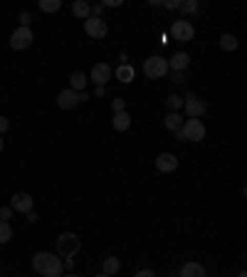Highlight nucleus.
Masks as SVG:
<instances>
[{
	"label": "nucleus",
	"instance_id": "nucleus-1",
	"mask_svg": "<svg viewBox=\"0 0 247 277\" xmlns=\"http://www.w3.org/2000/svg\"><path fill=\"white\" fill-rule=\"evenodd\" d=\"M32 267L42 277H62V270H65L59 255H55V252H35Z\"/></svg>",
	"mask_w": 247,
	"mask_h": 277
},
{
	"label": "nucleus",
	"instance_id": "nucleus-2",
	"mask_svg": "<svg viewBox=\"0 0 247 277\" xmlns=\"http://www.w3.org/2000/svg\"><path fill=\"white\" fill-rule=\"evenodd\" d=\"M79 250H82V240H79L77 233H62V235L57 238V255H59V258L69 260V258H74Z\"/></svg>",
	"mask_w": 247,
	"mask_h": 277
},
{
	"label": "nucleus",
	"instance_id": "nucleus-3",
	"mask_svg": "<svg viewBox=\"0 0 247 277\" xmlns=\"http://www.w3.org/2000/svg\"><path fill=\"white\" fill-rule=\"evenodd\" d=\"M143 74H146L149 80H161V77H166V74H168V60H166V57H158V55L149 57V60L143 62Z\"/></svg>",
	"mask_w": 247,
	"mask_h": 277
},
{
	"label": "nucleus",
	"instance_id": "nucleus-4",
	"mask_svg": "<svg viewBox=\"0 0 247 277\" xmlns=\"http://www.w3.org/2000/svg\"><path fill=\"white\" fill-rule=\"evenodd\" d=\"M180 131H183V138L186 141H203L205 138V124L200 122V119H186L183 126H180Z\"/></svg>",
	"mask_w": 247,
	"mask_h": 277
},
{
	"label": "nucleus",
	"instance_id": "nucleus-5",
	"mask_svg": "<svg viewBox=\"0 0 247 277\" xmlns=\"http://www.w3.org/2000/svg\"><path fill=\"white\" fill-rule=\"evenodd\" d=\"M183 109H186L188 119H200L208 111V102L205 99H198L195 94H188V97L183 99Z\"/></svg>",
	"mask_w": 247,
	"mask_h": 277
},
{
	"label": "nucleus",
	"instance_id": "nucleus-6",
	"mask_svg": "<svg viewBox=\"0 0 247 277\" xmlns=\"http://www.w3.org/2000/svg\"><path fill=\"white\" fill-rule=\"evenodd\" d=\"M84 32H87L89 37H94V40H101V37H107V35H109V25H107L101 17L89 15V17L84 20Z\"/></svg>",
	"mask_w": 247,
	"mask_h": 277
},
{
	"label": "nucleus",
	"instance_id": "nucleus-7",
	"mask_svg": "<svg viewBox=\"0 0 247 277\" xmlns=\"http://www.w3.org/2000/svg\"><path fill=\"white\" fill-rule=\"evenodd\" d=\"M171 35H173V40H178V42H191L195 37V28L188 20H176L173 28H171Z\"/></svg>",
	"mask_w": 247,
	"mask_h": 277
},
{
	"label": "nucleus",
	"instance_id": "nucleus-8",
	"mask_svg": "<svg viewBox=\"0 0 247 277\" xmlns=\"http://www.w3.org/2000/svg\"><path fill=\"white\" fill-rule=\"evenodd\" d=\"M32 40H35L32 30L30 28H17L13 35H10V47H13V50H28L30 45H32Z\"/></svg>",
	"mask_w": 247,
	"mask_h": 277
},
{
	"label": "nucleus",
	"instance_id": "nucleus-9",
	"mask_svg": "<svg viewBox=\"0 0 247 277\" xmlns=\"http://www.w3.org/2000/svg\"><path fill=\"white\" fill-rule=\"evenodd\" d=\"M178 168V156L176 153H161L156 156V171L158 173H173Z\"/></svg>",
	"mask_w": 247,
	"mask_h": 277
},
{
	"label": "nucleus",
	"instance_id": "nucleus-10",
	"mask_svg": "<svg viewBox=\"0 0 247 277\" xmlns=\"http://www.w3.org/2000/svg\"><path fill=\"white\" fill-rule=\"evenodd\" d=\"M32 206H35V201H32L30 193H15L10 198V208H13L15 213H30Z\"/></svg>",
	"mask_w": 247,
	"mask_h": 277
},
{
	"label": "nucleus",
	"instance_id": "nucleus-11",
	"mask_svg": "<svg viewBox=\"0 0 247 277\" xmlns=\"http://www.w3.org/2000/svg\"><path fill=\"white\" fill-rule=\"evenodd\" d=\"M111 74H114V72H111L109 65H107V62H99V65L92 67V82H94L96 87H104V84L111 80Z\"/></svg>",
	"mask_w": 247,
	"mask_h": 277
},
{
	"label": "nucleus",
	"instance_id": "nucleus-12",
	"mask_svg": "<svg viewBox=\"0 0 247 277\" xmlns=\"http://www.w3.org/2000/svg\"><path fill=\"white\" fill-rule=\"evenodd\" d=\"M79 104V94L74 92V89H62L59 94H57V107L59 109H74Z\"/></svg>",
	"mask_w": 247,
	"mask_h": 277
},
{
	"label": "nucleus",
	"instance_id": "nucleus-13",
	"mask_svg": "<svg viewBox=\"0 0 247 277\" xmlns=\"http://www.w3.org/2000/svg\"><path fill=\"white\" fill-rule=\"evenodd\" d=\"M188 67H191V55L188 52H176L168 60V69L171 72H186Z\"/></svg>",
	"mask_w": 247,
	"mask_h": 277
},
{
	"label": "nucleus",
	"instance_id": "nucleus-14",
	"mask_svg": "<svg viewBox=\"0 0 247 277\" xmlns=\"http://www.w3.org/2000/svg\"><path fill=\"white\" fill-rule=\"evenodd\" d=\"M114 74H116V80H119L121 84H131L134 80H136V69L131 67L129 62H121V65L116 67V72H114Z\"/></svg>",
	"mask_w": 247,
	"mask_h": 277
},
{
	"label": "nucleus",
	"instance_id": "nucleus-15",
	"mask_svg": "<svg viewBox=\"0 0 247 277\" xmlns=\"http://www.w3.org/2000/svg\"><path fill=\"white\" fill-rule=\"evenodd\" d=\"M178 277H208V272L200 263H186L183 267H180Z\"/></svg>",
	"mask_w": 247,
	"mask_h": 277
},
{
	"label": "nucleus",
	"instance_id": "nucleus-16",
	"mask_svg": "<svg viewBox=\"0 0 247 277\" xmlns=\"http://www.w3.org/2000/svg\"><path fill=\"white\" fill-rule=\"evenodd\" d=\"M111 124H114V131H126V129L131 126V116H129V111H116L114 119H111Z\"/></svg>",
	"mask_w": 247,
	"mask_h": 277
},
{
	"label": "nucleus",
	"instance_id": "nucleus-17",
	"mask_svg": "<svg viewBox=\"0 0 247 277\" xmlns=\"http://www.w3.org/2000/svg\"><path fill=\"white\" fill-rule=\"evenodd\" d=\"M72 13L77 15V17H82V20H87V17L92 15V5L84 3V0H74V3H72Z\"/></svg>",
	"mask_w": 247,
	"mask_h": 277
},
{
	"label": "nucleus",
	"instance_id": "nucleus-18",
	"mask_svg": "<svg viewBox=\"0 0 247 277\" xmlns=\"http://www.w3.org/2000/svg\"><path fill=\"white\" fill-rule=\"evenodd\" d=\"M163 124H166V129H171V131H178L180 126H183V116H180L178 111H168Z\"/></svg>",
	"mask_w": 247,
	"mask_h": 277
},
{
	"label": "nucleus",
	"instance_id": "nucleus-19",
	"mask_svg": "<svg viewBox=\"0 0 247 277\" xmlns=\"http://www.w3.org/2000/svg\"><path fill=\"white\" fill-rule=\"evenodd\" d=\"M101 267H104V275H116L119 270H121V263H119V258H104V263H101Z\"/></svg>",
	"mask_w": 247,
	"mask_h": 277
},
{
	"label": "nucleus",
	"instance_id": "nucleus-20",
	"mask_svg": "<svg viewBox=\"0 0 247 277\" xmlns=\"http://www.w3.org/2000/svg\"><path fill=\"white\" fill-rule=\"evenodd\" d=\"M69 84H72L69 89H74V92L79 94V92H84V87H87V77H84L82 72H72V77H69Z\"/></svg>",
	"mask_w": 247,
	"mask_h": 277
},
{
	"label": "nucleus",
	"instance_id": "nucleus-21",
	"mask_svg": "<svg viewBox=\"0 0 247 277\" xmlns=\"http://www.w3.org/2000/svg\"><path fill=\"white\" fill-rule=\"evenodd\" d=\"M237 45H240V42H237L235 35H222V37H220V47H222V50H228V52L237 50Z\"/></svg>",
	"mask_w": 247,
	"mask_h": 277
},
{
	"label": "nucleus",
	"instance_id": "nucleus-22",
	"mask_svg": "<svg viewBox=\"0 0 247 277\" xmlns=\"http://www.w3.org/2000/svg\"><path fill=\"white\" fill-rule=\"evenodd\" d=\"M62 8V0H40V10L45 13H57Z\"/></svg>",
	"mask_w": 247,
	"mask_h": 277
},
{
	"label": "nucleus",
	"instance_id": "nucleus-23",
	"mask_svg": "<svg viewBox=\"0 0 247 277\" xmlns=\"http://www.w3.org/2000/svg\"><path fill=\"white\" fill-rule=\"evenodd\" d=\"M10 238H13V228H10V223L0 221V245H5Z\"/></svg>",
	"mask_w": 247,
	"mask_h": 277
},
{
	"label": "nucleus",
	"instance_id": "nucleus-24",
	"mask_svg": "<svg viewBox=\"0 0 247 277\" xmlns=\"http://www.w3.org/2000/svg\"><path fill=\"white\" fill-rule=\"evenodd\" d=\"M178 10L183 15H195V13H198V3H195V0H183Z\"/></svg>",
	"mask_w": 247,
	"mask_h": 277
},
{
	"label": "nucleus",
	"instance_id": "nucleus-25",
	"mask_svg": "<svg viewBox=\"0 0 247 277\" xmlns=\"http://www.w3.org/2000/svg\"><path fill=\"white\" fill-rule=\"evenodd\" d=\"M166 107L171 111H178L180 107H183V97H178V94H171V97L166 99Z\"/></svg>",
	"mask_w": 247,
	"mask_h": 277
},
{
	"label": "nucleus",
	"instance_id": "nucleus-26",
	"mask_svg": "<svg viewBox=\"0 0 247 277\" xmlns=\"http://www.w3.org/2000/svg\"><path fill=\"white\" fill-rule=\"evenodd\" d=\"M186 80H188L186 72H173V74H171V82L173 84H186Z\"/></svg>",
	"mask_w": 247,
	"mask_h": 277
},
{
	"label": "nucleus",
	"instance_id": "nucleus-27",
	"mask_svg": "<svg viewBox=\"0 0 247 277\" xmlns=\"http://www.w3.org/2000/svg\"><path fill=\"white\" fill-rule=\"evenodd\" d=\"M111 107H114V114H116V111H126V102H123L121 97H116L111 102Z\"/></svg>",
	"mask_w": 247,
	"mask_h": 277
},
{
	"label": "nucleus",
	"instance_id": "nucleus-28",
	"mask_svg": "<svg viewBox=\"0 0 247 277\" xmlns=\"http://www.w3.org/2000/svg\"><path fill=\"white\" fill-rule=\"evenodd\" d=\"M10 218H13V208H10V206H8V208H0V221L10 223Z\"/></svg>",
	"mask_w": 247,
	"mask_h": 277
},
{
	"label": "nucleus",
	"instance_id": "nucleus-29",
	"mask_svg": "<svg viewBox=\"0 0 247 277\" xmlns=\"http://www.w3.org/2000/svg\"><path fill=\"white\" fill-rule=\"evenodd\" d=\"M161 5H163V8H168V10H178V8H180V0H163Z\"/></svg>",
	"mask_w": 247,
	"mask_h": 277
},
{
	"label": "nucleus",
	"instance_id": "nucleus-30",
	"mask_svg": "<svg viewBox=\"0 0 247 277\" xmlns=\"http://www.w3.org/2000/svg\"><path fill=\"white\" fill-rule=\"evenodd\" d=\"M30 23H32V15H30V13L20 15V28H30Z\"/></svg>",
	"mask_w": 247,
	"mask_h": 277
},
{
	"label": "nucleus",
	"instance_id": "nucleus-31",
	"mask_svg": "<svg viewBox=\"0 0 247 277\" xmlns=\"http://www.w3.org/2000/svg\"><path fill=\"white\" fill-rule=\"evenodd\" d=\"M8 126H10V122H8L5 116H0V136H3V134L8 131Z\"/></svg>",
	"mask_w": 247,
	"mask_h": 277
},
{
	"label": "nucleus",
	"instance_id": "nucleus-32",
	"mask_svg": "<svg viewBox=\"0 0 247 277\" xmlns=\"http://www.w3.org/2000/svg\"><path fill=\"white\" fill-rule=\"evenodd\" d=\"M134 277H156V275H153V270H138Z\"/></svg>",
	"mask_w": 247,
	"mask_h": 277
},
{
	"label": "nucleus",
	"instance_id": "nucleus-33",
	"mask_svg": "<svg viewBox=\"0 0 247 277\" xmlns=\"http://www.w3.org/2000/svg\"><path fill=\"white\" fill-rule=\"evenodd\" d=\"M101 13H104V5H94V8H92V15H94V17H99Z\"/></svg>",
	"mask_w": 247,
	"mask_h": 277
},
{
	"label": "nucleus",
	"instance_id": "nucleus-34",
	"mask_svg": "<svg viewBox=\"0 0 247 277\" xmlns=\"http://www.w3.org/2000/svg\"><path fill=\"white\" fill-rule=\"evenodd\" d=\"M25 215H28V221H30V223L37 221V213H35V210H30V213H25Z\"/></svg>",
	"mask_w": 247,
	"mask_h": 277
},
{
	"label": "nucleus",
	"instance_id": "nucleus-35",
	"mask_svg": "<svg viewBox=\"0 0 247 277\" xmlns=\"http://www.w3.org/2000/svg\"><path fill=\"white\" fill-rule=\"evenodd\" d=\"M94 94H96V97H104V94H107V89H104V87H96Z\"/></svg>",
	"mask_w": 247,
	"mask_h": 277
},
{
	"label": "nucleus",
	"instance_id": "nucleus-36",
	"mask_svg": "<svg viewBox=\"0 0 247 277\" xmlns=\"http://www.w3.org/2000/svg\"><path fill=\"white\" fill-rule=\"evenodd\" d=\"M62 265H65V267H67V270H72V267H74V260H72V258H69V260H65V263H62Z\"/></svg>",
	"mask_w": 247,
	"mask_h": 277
},
{
	"label": "nucleus",
	"instance_id": "nucleus-37",
	"mask_svg": "<svg viewBox=\"0 0 247 277\" xmlns=\"http://www.w3.org/2000/svg\"><path fill=\"white\" fill-rule=\"evenodd\" d=\"M237 277H247V272H245V270H242V272H240V275H237Z\"/></svg>",
	"mask_w": 247,
	"mask_h": 277
},
{
	"label": "nucleus",
	"instance_id": "nucleus-38",
	"mask_svg": "<svg viewBox=\"0 0 247 277\" xmlns=\"http://www.w3.org/2000/svg\"><path fill=\"white\" fill-rule=\"evenodd\" d=\"M3 146H5V144H3V136H0V151H3Z\"/></svg>",
	"mask_w": 247,
	"mask_h": 277
},
{
	"label": "nucleus",
	"instance_id": "nucleus-39",
	"mask_svg": "<svg viewBox=\"0 0 247 277\" xmlns=\"http://www.w3.org/2000/svg\"><path fill=\"white\" fill-rule=\"evenodd\" d=\"M65 277H79V275H74V272H72V275H65Z\"/></svg>",
	"mask_w": 247,
	"mask_h": 277
},
{
	"label": "nucleus",
	"instance_id": "nucleus-40",
	"mask_svg": "<svg viewBox=\"0 0 247 277\" xmlns=\"http://www.w3.org/2000/svg\"><path fill=\"white\" fill-rule=\"evenodd\" d=\"M96 277H109V275H104V272H101V275H96Z\"/></svg>",
	"mask_w": 247,
	"mask_h": 277
}]
</instances>
